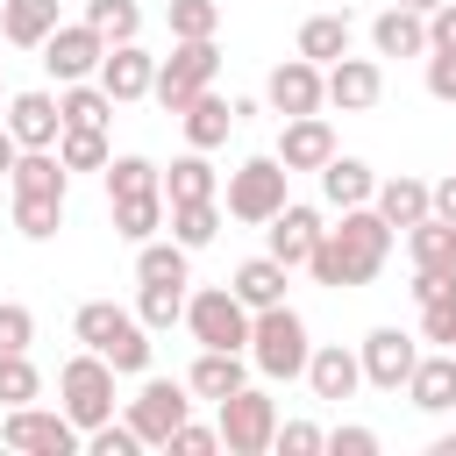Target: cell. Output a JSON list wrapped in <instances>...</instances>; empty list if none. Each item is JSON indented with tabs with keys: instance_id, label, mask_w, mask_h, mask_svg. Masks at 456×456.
I'll use <instances>...</instances> for the list:
<instances>
[{
	"instance_id": "1",
	"label": "cell",
	"mask_w": 456,
	"mask_h": 456,
	"mask_svg": "<svg viewBox=\"0 0 456 456\" xmlns=\"http://www.w3.org/2000/svg\"><path fill=\"white\" fill-rule=\"evenodd\" d=\"M385 256H392V221H385L378 207H342V221L321 228L306 271H314V285L349 292V285H370V278L385 271Z\"/></svg>"
},
{
	"instance_id": "2",
	"label": "cell",
	"mask_w": 456,
	"mask_h": 456,
	"mask_svg": "<svg viewBox=\"0 0 456 456\" xmlns=\"http://www.w3.org/2000/svg\"><path fill=\"white\" fill-rule=\"evenodd\" d=\"M71 335L114 363V378H142L150 370V328L135 321V306H114V299H86L71 314Z\"/></svg>"
},
{
	"instance_id": "3",
	"label": "cell",
	"mask_w": 456,
	"mask_h": 456,
	"mask_svg": "<svg viewBox=\"0 0 456 456\" xmlns=\"http://www.w3.org/2000/svg\"><path fill=\"white\" fill-rule=\"evenodd\" d=\"M264 378H299L306 370V356H314V335H306V321L278 299V306H256L249 314V349H242Z\"/></svg>"
},
{
	"instance_id": "4",
	"label": "cell",
	"mask_w": 456,
	"mask_h": 456,
	"mask_svg": "<svg viewBox=\"0 0 456 456\" xmlns=\"http://www.w3.org/2000/svg\"><path fill=\"white\" fill-rule=\"evenodd\" d=\"M214 71H221V50H214V36H171V57H157V78H150V100L164 107V114H185L192 107V93H207L214 86Z\"/></svg>"
},
{
	"instance_id": "5",
	"label": "cell",
	"mask_w": 456,
	"mask_h": 456,
	"mask_svg": "<svg viewBox=\"0 0 456 456\" xmlns=\"http://www.w3.org/2000/svg\"><path fill=\"white\" fill-rule=\"evenodd\" d=\"M57 406H64V420H71L78 435L100 428V420H114V363L93 356V349L64 356V370H57Z\"/></svg>"
},
{
	"instance_id": "6",
	"label": "cell",
	"mask_w": 456,
	"mask_h": 456,
	"mask_svg": "<svg viewBox=\"0 0 456 456\" xmlns=\"http://www.w3.org/2000/svg\"><path fill=\"white\" fill-rule=\"evenodd\" d=\"M285 185H292V171H285L278 157H242V164L228 171V192H221V207H228L242 228H264V221H271V214L292 200Z\"/></svg>"
},
{
	"instance_id": "7",
	"label": "cell",
	"mask_w": 456,
	"mask_h": 456,
	"mask_svg": "<svg viewBox=\"0 0 456 456\" xmlns=\"http://www.w3.org/2000/svg\"><path fill=\"white\" fill-rule=\"evenodd\" d=\"M214 428H221V449L228 456H264L271 435H278V406H271V392L242 385V392L214 399Z\"/></svg>"
},
{
	"instance_id": "8",
	"label": "cell",
	"mask_w": 456,
	"mask_h": 456,
	"mask_svg": "<svg viewBox=\"0 0 456 456\" xmlns=\"http://www.w3.org/2000/svg\"><path fill=\"white\" fill-rule=\"evenodd\" d=\"M0 442L14 449V456H71V449H86V435L64 420V406H7V420H0Z\"/></svg>"
},
{
	"instance_id": "9",
	"label": "cell",
	"mask_w": 456,
	"mask_h": 456,
	"mask_svg": "<svg viewBox=\"0 0 456 456\" xmlns=\"http://www.w3.org/2000/svg\"><path fill=\"white\" fill-rule=\"evenodd\" d=\"M185 328H192L200 349H249V306H242L228 285L185 292Z\"/></svg>"
},
{
	"instance_id": "10",
	"label": "cell",
	"mask_w": 456,
	"mask_h": 456,
	"mask_svg": "<svg viewBox=\"0 0 456 456\" xmlns=\"http://www.w3.org/2000/svg\"><path fill=\"white\" fill-rule=\"evenodd\" d=\"M178 420H192V385H185V378H150V370H142V392L128 399V428L142 435V449H164Z\"/></svg>"
},
{
	"instance_id": "11",
	"label": "cell",
	"mask_w": 456,
	"mask_h": 456,
	"mask_svg": "<svg viewBox=\"0 0 456 456\" xmlns=\"http://www.w3.org/2000/svg\"><path fill=\"white\" fill-rule=\"evenodd\" d=\"M100 57H107V36L78 14V21H57L50 36H43V71L57 78V86H71V78H93L100 71Z\"/></svg>"
},
{
	"instance_id": "12",
	"label": "cell",
	"mask_w": 456,
	"mask_h": 456,
	"mask_svg": "<svg viewBox=\"0 0 456 456\" xmlns=\"http://www.w3.org/2000/svg\"><path fill=\"white\" fill-rule=\"evenodd\" d=\"M356 363H363V385H370V392H399L406 370L420 363V335H406V328H370V335L356 342Z\"/></svg>"
},
{
	"instance_id": "13",
	"label": "cell",
	"mask_w": 456,
	"mask_h": 456,
	"mask_svg": "<svg viewBox=\"0 0 456 456\" xmlns=\"http://www.w3.org/2000/svg\"><path fill=\"white\" fill-rule=\"evenodd\" d=\"M264 100H271V114H278V121H292V114H321V107H328L321 64H306V57L292 50L285 64H271V78H264Z\"/></svg>"
},
{
	"instance_id": "14",
	"label": "cell",
	"mask_w": 456,
	"mask_h": 456,
	"mask_svg": "<svg viewBox=\"0 0 456 456\" xmlns=\"http://www.w3.org/2000/svg\"><path fill=\"white\" fill-rule=\"evenodd\" d=\"M314 242H321V207H306V200H285V207L264 221V249H271L285 271H306Z\"/></svg>"
},
{
	"instance_id": "15",
	"label": "cell",
	"mask_w": 456,
	"mask_h": 456,
	"mask_svg": "<svg viewBox=\"0 0 456 456\" xmlns=\"http://www.w3.org/2000/svg\"><path fill=\"white\" fill-rule=\"evenodd\" d=\"M321 86H328V107L363 114V107L385 100V64H378V57H335V64L321 71Z\"/></svg>"
},
{
	"instance_id": "16",
	"label": "cell",
	"mask_w": 456,
	"mask_h": 456,
	"mask_svg": "<svg viewBox=\"0 0 456 456\" xmlns=\"http://www.w3.org/2000/svg\"><path fill=\"white\" fill-rule=\"evenodd\" d=\"M0 121H7V135L21 142V150H57V128H64V114H57V93H7V107H0Z\"/></svg>"
},
{
	"instance_id": "17",
	"label": "cell",
	"mask_w": 456,
	"mask_h": 456,
	"mask_svg": "<svg viewBox=\"0 0 456 456\" xmlns=\"http://www.w3.org/2000/svg\"><path fill=\"white\" fill-rule=\"evenodd\" d=\"M93 78L107 86V100H114V107H128V100H150L157 57H150L142 43H107V57H100V71H93Z\"/></svg>"
},
{
	"instance_id": "18",
	"label": "cell",
	"mask_w": 456,
	"mask_h": 456,
	"mask_svg": "<svg viewBox=\"0 0 456 456\" xmlns=\"http://www.w3.org/2000/svg\"><path fill=\"white\" fill-rule=\"evenodd\" d=\"M285 171H321L328 157H335V128H328V114H292L285 128H278V150H271Z\"/></svg>"
},
{
	"instance_id": "19",
	"label": "cell",
	"mask_w": 456,
	"mask_h": 456,
	"mask_svg": "<svg viewBox=\"0 0 456 456\" xmlns=\"http://www.w3.org/2000/svg\"><path fill=\"white\" fill-rule=\"evenodd\" d=\"M420 413H456V349H420V363L399 385Z\"/></svg>"
},
{
	"instance_id": "20",
	"label": "cell",
	"mask_w": 456,
	"mask_h": 456,
	"mask_svg": "<svg viewBox=\"0 0 456 456\" xmlns=\"http://www.w3.org/2000/svg\"><path fill=\"white\" fill-rule=\"evenodd\" d=\"M299 378L314 385V399H356V392H363V363H356V349H342V342H314V356H306Z\"/></svg>"
},
{
	"instance_id": "21",
	"label": "cell",
	"mask_w": 456,
	"mask_h": 456,
	"mask_svg": "<svg viewBox=\"0 0 456 456\" xmlns=\"http://www.w3.org/2000/svg\"><path fill=\"white\" fill-rule=\"evenodd\" d=\"M349 43H356V21H349L342 7H328V14H306V21H299V43H292V50L328 71L335 57H349Z\"/></svg>"
},
{
	"instance_id": "22",
	"label": "cell",
	"mask_w": 456,
	"mask_h": 456,
	"mask_svg": "<svg viewBox=\"0 0 456 456\" xmlns=\"http://www.w3.org/2000/svg\"><path fill=\"white\" fill-rule=\"evenodd\" d=\"M185 385H192V399H228V392H242L249 385V363H242V349H200L192 356V370H185Z\"/></svg>"
},
{
	"instance_id": "23",
	"label": "cell",
	"mask_w": 456,
	"mask_h": 456,
	"mask_svg": "<svg viewBox=\"0 0 456 456\" xmlns=\"http://www.w3.org/2000/svg\"><path fill=\"white\" fill-rule=\"evenodd\" d=\"M370 50L378 57H428V14H413V7H385L378 21H370Z\"/></svg>"
},
{
	"instance_id": "24",
	"label": "cell",
	"mask_w": 456,
	"mask_h": 456,
	"mask_svg": "<svg viewBox=\"0 0 456 456\" xmlns=\"http://www.w3.org/2000/svg\"><path fill=\"white\" fill-rule=\"evenodd\" d=\"M314 178H321V200H328V207H370V192H378V171H370L363 157H342V150H335Z\"/></svg>"
},
{
	"instance_id": "25",
	"label": "cell",
	"mask_w": 456,
	"mask_h": 456,
	"mask_svg": "<svg viewBox=\"0 0 456 456\" xmlns=\"http://www.w3.org/2000/svg\"><path fill=\"white\" fill-rule=\"evenodd\" d=\"M285 285H292V271H285L271 249H264V256H242V264H235V278H228V292H235L249 314H256V306H278V299H285Z\"/></svg>"
},
{
	"instance_id": "26",
	"label": "cell",
	"mask_w": 456,
	"mask_h": 456,
	"mask_svg": "<svg viewBox=\"0 0 456 456\" xmlns=\"http://www.w3.org/2000/svg\"><path fill=\"white\" fill-rule=\"evenodd\" d=\"M135 285H192V249L171 235L135 242Z\"/></svg>"
},
{
	"instance_id": "27",
	"label": "cell",
	"mask_w": 456,
	"mask_h": 456,
	"mask_svg": "<svg viewBox=\"0 0 456 456\" xmlns=\"http://www.w3.org/2000/svg\"><path fill=\"white\" fill-rule=\"evenodd\" d=\"M178 121H185V142H192V150H221L228 128H235V100H221V93L207 86V93H192V107H185Z\"/></svg>"
},
{
	"instance_id": "28",
	"label": "cell",
	"mask_w": 456,
	"mask_h": 456,
	"mask_svg": "<svg viewBox=\"0 0 456 456\" xmlns=\"http://www.w3.org/2000/svg\"><path fill=\"white\" fill-rule=\"evenodd\" d=\"M185 200H221V171L207 164V150H185L164 171V207H185Z\"/></svg>"
},
{
	"instance_id": "29",
	"label": "cell",
	"mask_w": 456,
	"mask_h": 456,
	"mask_svg": "<svg viewBox=\"0 0 456 456\" xmlns=\"http://www.w3.org/2000/svg\"><path fill=\"white\" fill-rule=\"evenodd\" d=\"M370 207L392 221V235H399V228H413L420 214H435V207H428V178H413V171H399V178H378Z\"/></svg>"
},
{
	"instance_id": "30",
	"label": "cell",
	"mask_w": 456,
	"mask_h": 456,
	"mask_svg": "<svg viewBox=\"0 0 456 456\" xmlns=\"http://www.w3.org/2000/svg\"><path fill=\"white\" fill-rule=\"evenodd\" d=\"M406 235V256H413V271H456V228L442 221V214H420L413 228H399Z\"/></svg>"
},
{
	"instance_id": "31",
	"label": "cell",
	"mask_w": 456,
	"mask_h": 456,
	"mask_svg": "<svg viewBox=\"0 0 456 456\" xmlns=\"http://www.w3.org/2000/svg\"><path fill=\"white\" fill-rule=\"evenodd\" d=\"M57 21H64L57 0H0V36H7L14 50H43V36H50Z\"/></svg>"
},
{
	"instance_id": "32",
	"label": "cell",
	"mask_w": 456,
	"mask_h": 456,
	"mask_svg": "<svg viewBox=\"0 0 456 456\" xmlns=\"http://www.w3.org/2000/svg\"><path fill=\"white\" fill-rule=\"evenodd\" d=\"M57 114H64V128H107L114 100L100 78H71V86H57Z\"/></svg>"
},
{
	"instance_id": "33",
	"label": "cell",
	"mask_w": 456,
	"mask_h": 456,
	"mask_svg": "<svg viewBox=\"0 0 456 456\" xmlns=\"http://www.w3.org/2000/svg\"><path fill=\"white\" fill-rule=\"evenodd\" d=\"M164 235L185 242V249H207L221 235V200H185V207H164Z\"/></svg>"
},
{
	"instance_id": "34",
	"label": "cell",
	"mask_w": 456,
	"mask_h": 456,
	"mask_svg": "<svg viewBox=\"0 0 456 456\" xmlns=\"http://www.w3.org/2000/svg\"><path fill=\"white\" fill-rule=\"evenodd\" d=\"M107 214H114V235H121V242H150V235H164V192L107 200Z\"/></svg>"
},
{
	"instance_id": "35",
	"label": "cell",
	"mask_w": 456,
	"mask_h": 456,
	"mask_svg": "<svg viewBox=\"0 0 456 456\" xmlns=\"http://www.w3.org/2000/svg\"><path fill=\"white\" fill-rule=\"evenodd\" d=\"M7 185H14V192H57V200H64L71 171L57 164V150H21V157H14V171H7Z\"/></svg>"
},
{
	"instance_id": "36",
	"label": "cell",
	"mask_w": 456,
	"mask_h": 456,
	"mask_svg": "<svg viewBox=\"0 0 456 456\" xmlns=\"http://www.w3.org/2000/svg\"><path fill=\"white\" fill-rule=\"evenodd\" d=\"M100 178H107V200H135V192H164V171H157L150 157H135V150H128V157H107V171H100Z\"/></svg>"
},
{
	"instance_id": "37",
	"label": "cell",
	"mask_w": 456,
	"mask_h": 456,
	"mask_svg": "<svg viewBox=\"0 0 456 456\" xmlns=\"http://www.w3.org/2000/svg\"><path fill=\"white\" fill-rule=\"evenodd\" d=\"M57 228H64V200H57V192H14V235L50 242Z\"/></svg>"
},
{
	"instance_id": "38",
	"label": "cell",
	"mask_w": 456,
	"mask_h": 456,
	"mask_svg": "<svg viewBox=\"0 0 456 456\" xmlns=\"http://www.w3.org/2000/svg\"><path fill=\"white\" fill-rule=\"evenodd\" d=\"M107 128H57V164L64 171H107Z\"/></svg>"
},
{
	"instance_id": "39",
	"label": "cell",
	"mask_w": 456,
	"mask_h": 456,
	"mask_svg": "<svg viewBox=\"0 0 456 456\" xmlns=\"http://www.w3.org/2000/svg\"><path fill=\"white\" fill-rule=\"evenodd\" d=\"M135 321H142L150 335L178 328V321H185V285H142V292H135Z\"/></svg>"
},
{
	"instance_id": "40",
	"label": "cell",
	"mask_w": 456,
	"mask_h": 456,
	"mask_svg": "<svg viewBox=\"0 0 456 456\" xmlns=\"http://www.w3.org/2000/svg\"><path fill=\"white\" fill-rule=\"evenodd\" d=\"M86 21L107 43H135L142 36V0H86Z\"/></svg>"
},
{
	"instance_id": "41",
	"label": "cell",
	"mask_w": 456,
	"mask_h": 456,
	"mask_svg": "<svg viewBox=\"0 0 456 456\" xmlns=\"http://www.w3.org/2000/svg\"><path fill=\"white\" fill-rule=\"evenodd\" d=\"M43 399V370L28 363V349H0V406H28Z\"/></svg>"
},
{
	"instance_id": "42",
	"label": "cell",
	"mask_w": 456,
	"mask_h": 456,
	"mask_svg": "<svg viewBox=\"0 0 456 456\" xmlns=\"http://www.w3.org/2000/svg\"><path fill=\"white\" fill-rule=\"evenodd\" d=\"M164 21H171L178 43H185V36H214V28H221V0H171Z\"/></svg>"
},
{
	"instance_id": "43",
	"label": "cell",
	"mask_w": 456,
	"mask_h": 456,
	"mask_svg": "<svg viewBox=\"0 0 456 456\" xmlns=\"http://www.w3.org/2000/svg\"><path fill=\"white\" fill-rule=\"evenodd\" d=\"M86 449L93 456H142V435L128 420H100V428H86Z\"/></svg>"
},
{
	"instance_id": "44",
	"label": "cell",
	"mask_w": 456,
	"mask_h": 456,
	"mask_svg": "<svg viewBox=\"0 0 456 456\" xmlns=\"http://www.w3.org/2000/svg\"><path fill=\"white\" fill-rule=\"evenodd\" d=\"M164 449H171V456H214V449H221V428H200V420H178Z\"/></svg>"
},
{
	"instance_id": "45",
	"label": "cell",
	"mask_w": 456,
	"mask_h": 456,
	"mask_svg": "<svg viewBox=\"0 0 456 456\" xmlns=\"http://www.w3.org/2000/svg\"><path fill=\"white\" fill-rule=\"evenodd\" d=\"M328 435L314 428V420H278V435H271V449H285V456H314Z\"/></svg>"
},
{
	"instance_id": "46",
	"label": "cell",
	"mask_w": 456,
	"mask_h": 456,
	"mask_svg": "<svg viewBox=\"0 0 456 456\" xmlns=\"http://www.w3.org/2000/svg\"><path fill=\"white\" fill-rule=\"evenodd\" d=\"M321 449H328V456H378L385 442H378V428H328Z\"/></svg>"
},
{
	"instance_id": "47",
	"label": "cell",
	"mask_w": 456,
	"mask_h": 456,
	"mask_svg": "<svg viewBox=\"0 0 456 456\" xmlns=\"http://www.w3.org/2000/svg\"><path fill=\"white\" fill-rule=\"evenodd\" d=\"M28 342H36V314L0 299V349H28Z\"/></svg>"
},
{
	"instance_id": "48",
	"label": "cell",
	"mask_w": 456,
	"mask_h": 456,
	"mask_svg": "<svg viewBox=\"0 0 456 456\" xmlns=\"http://www.w3.org/2000/svg\"><path fill=\"white\" fill-rule=\"evenodd\" d=\"M428 93L442 107H456V50H428Z\"/></svg>"
},
{
	"instance_id": "49",
	"label": "cell",
	"mask_w": 456,
	"mask_h": 456,
	"mask_svg": "<svg viewBox=\"0 0 456 456\" xmlns=\"http://www.w3.org/2000/svg\"><path fill=\"white\" fill-rule=\"evenodd\" d=\"M428 50H456V0H442L428 14Z\"/></svg>"
},
{
	"instance_id": "50",
	"label": "cell",
	"mask_w": 456,
	"mask_h": 456,
	"mask_svg": "<svg viewBox=\"0 0 456 456\" xmlns=\"http://www.w3.org/2000/svg\"><path fill=\"white\" fill-rule=\"evenodd\" d=\"M428 207H435V214H442V221H456V171H449V178H435V185H428Z\"/></svg>"
},
{
	"instance_id": "51",
	"label": "cell",
	"mask_w": 456,
	"mask_h": 456,
	"mask_svg": "<svg viewBox=\"0 0 456 456\" xmlns=\"http://www.w3.org/2000/svg\"><path fill=\"white\" fill-rule=\"evenodd\" d=\"M14 157H21V142H14V135H7V121H0V178L14 171Z\"/></svg>"
},
{
	"instance_id": "52",
	"label": "cell",
	"mask_w": 456,
	"mask_h": 456,
	"mask_svg": "<svg viewBox=\"0 0 456 456\" xmlns=\"http://www.w3.org/2000/svg\"><path fill=\"white\" fill-rule=\"evenodd\" d=\"M428 456H456V435H435V442H428Z\"/></svg>"
},
{
	"instance_id": "53",
	"label": "cell",
	"mask_w": 456,
	"mask_h": 456,
	"mask_svg": "<svg viewBox=\"0 0 456 456\" xmlns=\"http://www.w3.org/2000/svg\"><path fill=\"white\" fill-rule=\"evenodd\" d=\"M399 7H413V14H435V7H442V0H399Z\"/></svg>"
},
{
	"instance_id": "54",
	"label": "cell",
	"mask_w": 456,
	"mask_h": 456,
	"mask_svg": "<svg viewBox=\"0 0 456 456\" xmlns=\"http://www.w3.org/2000/svg\"><path fill=\"white\" fill-rule=\"evenodd\" d=\"M0 107H7V78H0Z\"/></svg>"
},
{
	"instance_id": "55",
	"label": "cell",
	"mask_w": 456,
	"mask_h": 456,
	"mask_svg": "<svg viewBox=\"0 0 456 456\" xmlns=\"http://www.w3.org/2000/svg\"><path fill=\"white\" fill-rule=\"evenodd\" d=\"M449 228H456V221H449Z\"/></svg>"
}]
</instances>
